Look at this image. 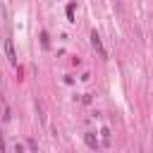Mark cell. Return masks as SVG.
<instances>
[{"mask_svg": "<svg viewBox=\"0 0 153 153\" xmlns=\"http://www.w3.org/2000/svg\"><path fill=\"white\" fill-rule=\"evenodd\" d=\"M84 141H86V146L93 148V151H98V146H100V143H98V136H96L93 131H86V134H84Z\"/></svg>", "mask_w": 153, "mask_h": 153, "instance_id": "3957f363", "label": "cell"}, {"mask_svg": "<svg viewBox=\"0 0 153 153\" xmlns=\"http://www.w3.org/2000/svg\"><path fill=\"white\" fill-rule=\"evenodd\" d=\"M5 53H7L10 65H14V67H17V53H14V45H12V41H10V38L5 41Z\"/></svg>", "mask_w": 153, "mask_h": 153, "instance_id": "7a4b0ae2", "label": "cell"}, {"mask_svg": "<svg viewBox=\"0 0 153 153\" xmlns=\"http://www.w3.org/2000/svg\"><path fill=\"white\" fill-rule=\"evenodd\" d=\"M100 139H103V146H110V129L108 127L100 129Z\"/></svg>", "mask_w": 153, "mask_h": 153, "instance_id": "277c9868", "label": "cell"}, {"mask_svg": "<svg viewBox=\"0 0 153 153\" xmlns=\"http://www.w3.org/2000/svg\"><path fill=\"white\" fill-rule=\"evenodd\" d=\"M67 19H69V22H76V19H74V2L67 5Z\"/></svg>", "mask_w": 153, "mask_h": 153, "instance_id": "5b68a950", "label": "cell"}, {"mask_svg": "<svg viewBox=\"0 0 153 153\" xmlns=\"http://www.w3.org/2000/svg\"><path fill=\"white\" fill-rule=\"evenodd\" d=\"M41 45H43V48H48V45H50V41H48V33H45V31H41Z\"/></svg>", "mask_w": 153, "mask_h": 153, "instance_id": "8992f818", "label": "cell"}, {"mask_svg": "<svg viewBox=\"0 0 153 153\" xmlns=\"http://www.w3.org/2000/svg\"><path fill=\"white\" fill-rule=\"evenodd\" d=\"M0 153H5V139H2V134H0Z\"/></svg>", "mask_w": 153, "mask_h": 153, "instance_id": "ba28073f", "label": "cell"}, {"mask_svg": "<svg viewBox=\"0 0 153 153\" xmlns=\"http://www.w3.org/2000/svg\"><path fill=\"white\" fill-rule=\"evenodd\" d=\"M29 148H31V151H38V146H36V141H33V139H29Z\"/></svg>", "mask_w": 153, "mask_h": 153, "instance_id": "52a82bcc", "label": "cell"}, {"mask_svg": "<svg viewBox=\"0 0 153 153\" xmlns=\"http://www.w3.org/2000/svg\"><path fill=\"white\" fill-rule=\"evenodd\" d=\"M91 45H93V50L100 55V57H108V50L103 48V41H100V36H98V31H91Z\"/></svg>", "mask_w": 153, "mask_h": 153, "instance_id": "6da1fadb", "label": "cell"}]
</instances>
